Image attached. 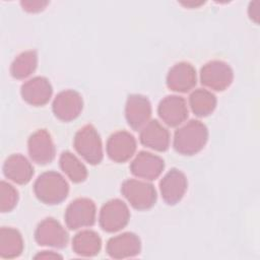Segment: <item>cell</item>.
<instances>
[{
	"label": "cell",
	"instance_id": "obj_1",
	"mask_svg": "<svg viewBox=\"0 0 260 260\" xmlns=\"http://www.w3.org/2000/svg\"><path fill=\"white\" fill-rule=\"evenodd\" d=\"M207 139L206 126L198 120H191L175 132L174 147L181 154L193 155L204 147Z\"/></svg>",
	"mask_w": 260,
	"mask_h": 260
},
{
	"label": "cell",
	"instance_id": "obj_2",
	"mask_svg": "<svg viewBox=\"0 0 260 260\" xmlns=\"http://www.w3.org/2000/svg\"><path fill=\"white\" fill-rule=\"evenodd\" d=\"M38 199L46 204H58L68 195L69 186L62 175L57 172H45L38 177L34 185Z\"/></svg>",
	"mask_w": 260,
	"mask_h": 260
},
{
	"label": "cell",
	"instance_id": "obj_3",
	"mask_svg": "<svg viewBox=\"0 0 260 260\" xmlns=\"http://www.w3.org/2000/svg\"><path fill=\"white\" fill-rule=\"evenodd\" d=\"M76 151L90 165H98L103 159V145L96 129L90 125L81 127L74 136Z\"/></svg>",
	"mask_w": 260,
	"mask_h": 260
},
{
	"label": "cell",
	"instance_id": "obj_4",
	"mask_svg": "<svg viewBox=\"0 0 260 260\" xmlns=\"http://www.w3.org/2000/svg\"><path fill=\"white\" fill-rule=\"evenodd\" d=\"M121 192L136 209L144 210L152 207L156 201V191L150 183L129 179L121 187Z\"/></svg>",
	"mask_w": 260,
	"mask_h": 260
},
{
	"label": "cell",
	"instance_id": "obj_5",
	"mask_svg": "<svg viewBox=\"0 0 260 260\" xmlns=\"http://www.w3.org/2000/svg\"><path fill=\"white\" fill-rule=\"evenodd\" d=\"M233 79V70L231 66L223 61H209L200 71L201 83L216 91H222L228 88L232 84Z\"/></svg>",
	"mask_w": 260,
	"mask_h": 260
},
{
	"label": "cell",
	"instance_id": "obj_6",
	"mask_svg": "<svg viewBox=\"0 0 260 260\" xmlns=\"http://www.w3.org/2000/svg\"><path fill=\"white\" fill-rule=\"evenodd\" d=\"M95 204L89 198H77L65 211V222L70 230L90 226L95 221Z\"/></svg>",
	"mask_w": 260,
	"mask_h": 260
},
{
	"label": "cell",
	"instance_id": "obj_7",
	"mask_svg": "<svg viewBox=\"0 0 260 260\" xmlns=\"http://www.w3.org/2000/svg\"><path fill=\"white\" fill-rule=\"evenodd\" d=\"M130 211L124 201L112 199L105 203L100 211V224L108 233L122 230L129 221Z\"/></svg>",
	"mask_w": 260,
	"mask_h": 260
},
{
	"label": "cell",
	"instance_id": "obj_8",
	"mask_svg": "<svg viewBox=\"0 0 260 260\" xmlns=\"http://www.w3.org/2000/svg\"><path fill=\"white\" fill-rule=\"evenodd\" d=\"M35 239L41 246L64 248L68 243L69 237L59 221L48 217L38 224L35 232Z\"/></svg>",
	"mask_w": 260,
	"mask_h": 260
},
{
	"label": "cell",
	"instance_id": "obj_9",
	"mask_svg": "<svg viewBox=\"0 0 260 260\" xmlns=\"http://www.w3.org/2000/svg\"><path fill=\"white\" fill-rule=\"evenodd\" d=\"M83 101L81 95L73 90L67 89L59 92L53 102V112L55 116L64 122L72 121L79 116L82 111Z\"/></svg>",
	"mask_w": 260,
	"mask_h": 260
},
{
	"label": "cell",
	"instance_id": "obj_10",
	"mask_svg": "<svg viewBox=\"0 0 260 260\" xmlns=\"http://www.w3.org/2000/svg\"><path fill=\"white\" fill-rule=\"evenodd\" d=\"M27 149L30 158L39 165H47L55 157L54 142L46 129H39L29 136Z\"/></svg>",
	"mask_w": 260,
	"mask_h": 260
},
{
	"label": "cell",
	"instance_id": "obj_11",
	"mask_svg": "<svg viewBox=\"0 0 260 260\" xmlns=\"http://www.w3.org/2000/svg\"><path fill=\"white\" fill-rule=\"evenodd\" d=\"M125 116L132 129H142L149 122L151 116V105L148 99L141 94L129 95L126 102Z\"/></svg>",
	"mask_w": 260,
	"mask_h": 260
},
{
	"label": "cell",
	"instance_id": "obj_12",
	"mask_svg": "<svg viewBox=\"0 0 260 260\" xmlns=\"http://www.w3.org/2000/svg\"><path fill=\"white\" fill-rule=\"evenodd\" d=\"M136 150V140L127 131H117L110 136L107 142V153L109 157L117 162L130 159Z\"/></svg>",
	"mask_w": 260,
	"mask_h": 260
},
{
	"label": "cell",
	"instance_id": "obj_13",
	"mask_svg": "<svg viewBox=\"0 0 260 260\" xmlns=\"http://www.w3.org/2000/svg\"><path fill=\"white\" fill-rule=\"evenodd\" d=\"M159 188L165 202L174 205L183 198L187 190V178L180 170L172 169L161 179Z\"/></svg>",
	"mask_w": 260,
	"mask_h": 260
},
{
	"label": "cell",
	"instance_id": "obj_14",
	"mask_svg": "<svg viewBox=\"0 0 260 260\" xmlns=\"http://www.w3.org/2000/svg\"><path fill=\"white\" fill-rule=\"evenodd\" d=\"M164 168V159L147 151H140L130 165L131 173L144 180L156 179L162 173Z\"/></svg>",
	"mask_w": 260,
	"mask_h": 260
},
{
	"label": "cell",
	"instance_id": "obj_15",
	"mask_svg": "<svg viewBox=\"0 0 260 260\" xmlns=\"http://www.w3.org/2000/svg\"><path fill=\"white\" fill-rule=\"evenodd\" d=\"M157 113L167 125L176 127L182 124L188 117L186 101L179 95H168L160 101Z\"/></svg>",
	"mask_w": 260,
	"mask_h": 260
},
{
	"label": "cell",
	"instance_id": "obj_16",
	"mask_svg": "<svg viewBox=\"0 0 260 260\" xmlns=\"http://www.w3.org/2000/svg\"><path fill=\"white\" fill-rule=\"evenodd\" d=\"M196 70L187 62L175 64L167 76V85L177 92H187L196 84Z\"/></svg>",
	"mask_w": 260,
	"mask_h": 260
},
{
	"label": "cell",
	"instance_id": "obj_17",
	"mask_svg": "<svg viewBox=\"0 0 260 260\" xmlns=\"http://www.w3.org/2000/svg\"><path fill=\"white\" fill-rule=\"evenodd\" d=\"M141 243L133 233H123L111 238L107 243V253L115 259L134 257L139 254Z\"/></svg>",
	"mask_w": 260,
	"mask_h": 260
},
{
	"label": "cell",
	"instance_id": "obj_18",
	"mask_svg": "<svg viewBox=\"0 0 260 260\" xmlns=\"http://www.w3.org/2000/svg\"><path fill=\"white\" fill-rule=\"evenodd\" d=\"M21 96L29 105L43 106L52 95L53 88L50 81L43 76H36L21 85Z\"/></svg>",
	"mask_w": 260,
	"mask_h": 260
},
{
	"label": "cell",
	"instance_id": "obj_19",
	"mask_svg": "<svg viewBox=\"0 0 260 260\" xmlns=\"http://www.w3.org/2000/svg\"><path fill=\"white\" fill-rule=\"evenodd\" d=\"M141 143L153 150L165 151L170 145V133L158 121L151 120L140 131Z\"/></svg>",
	"mask_w": 260,
	"mask_h": 260
},
{
	"label": "cell",
	"instance_id": "obj_20",
	"mask_svg": "<svg viewBox=\"0 0 260 260\" xmlns=\"http://www.w3.org/2000/svg\"><path fill=\"white\" fill-rule=\"evenodd\" d=\"M3 173L12 182L23 185L30 181L34 175V168L27 158L19 153L11 154L3 165Z\"/></svg>",
	"mask_w": 260,
	"mask_h": 260
},
{
	"label": "cell",
	"instance_id": "obj_21",
	"mask_svg": "<svg viewBox=\"0 0 260 260\" xmlns=\"http://www.w3.org/2000/svg\"><path fill=\"white\" fill-rule=\"evenodd\" d=\"M101 248L102 240L99 234L90 230L79 232L72 240V249L79 256H94L100 252Z\"/></svg>",
	"mask_w": 260,
	"mask_h": 260
},
{
	"label": "cell",
	"instance_id": "obj_22",
	"mask_svg": "<svg viewBox=\"0 0 260 260\" xmlns=\"http://www.w3.org/2000/svg\"><path fill=\"white\" fill-rule=\"evenodd\" d=\"M23 250V240L20 233L13 228L3 226L0 230V256L12 259L18 257Z\"/></svg>",
	"mask_w": 260,
	"mask_h": 260
},
{
	"label": "cell",
	"instance_id": "obj_23",
	"mask_svg": "<svg viewBox=\"0 0 260 260\" xmlns=\"http://www.w3.org/2000/svg\"><path fill=\"white\" fill-rule=\"evenodd\" d=\"M189 105L196 116L206 117L215 109L216 98L211 91L204 88H198L190 94Z\"/></svg>",
	"mask_w": 260,
	"mask_h": 260
},
{
	"label": "cell",
	"instance_id": "obj_24",
	"mask_svg": "<svg viewBox=\"0 0 260 260\" xmlns=\"http://www.w3.org/2000/svg\"><path fill=\"white\" fill-rule=\"evenodd\" d=\"M37 65L38 55L36 51H25L13 60L10 66V73L16 79H23L36 70Z\"/></svg>",
	"mask_w": 260,
	"mask_h": 260
},
{
	"label": "cell",
	"instance_id": "obj_25",
	"mask_svg": "<svg viewBox=\"0 0 260 260\" xmlns=\"http://www.w3.org/2000/svg\"><path fill=\"white\" fill-rule=\"evenodd\" d=\"M59 162L62 171L72 182L80 183L86 179L87 170L85 166L72 152H62Z\"/></svg>",
	"mask_w": 260,
	"mask_h": 260
},
{
	"label": "cell",
	"instance_id": "obj_26",
	"mask_svg": "<svg viewBox=\"0 0 260 260\" xmlns=\"http://www.w3.org/2000/svg\"><path fill=\"white\" fill-rule=\"evenodd\" d=\"M18 192L7 182L2 181L0 184V210L2 212L11 211L17 204Z\"/></svg>",
	"mask_w": 260,
	"mask_h": 260
},
{
	"label": "cell",
	"instance_id": "obj_27",
	"mask_svg": "<svg viewBox=\"0 0 260 260\" xmlns=\"http://www.w3.org/2000/svg\"><path fill=\"white\" fill-rule=\"evenodd\" d=\"M49 4L48 1H41V0H24L20 2V5L25 11L28 12H40L46 8Z\"/></svg>",
	"mask_w": 260,
	"mask_h": 260
},
{
	"label": "cell",
	"instance_id": "obj_28",
	"mask_svg": "<svg viewBox=\"0 0 260 260\" xmlns=\"http://www.w3.org/2000/svg\"><path fill=\"white\" fill-rule=\"evenodd\" d=\"M248 13L250 18L257 23L259 21V16H260V1L251 2L249 5Z\"/></svg>",
	"mask_w": 260,
	"mask_h": 260
},
{
	"label": "cell",
	"instance_id": "obj_29",
	"mask_svg": "<svg viewBox=\"0 0 260 260\" xmlns=\"http://www.w3.org/2000/svg\"><path fill=\"white\" fill-rule=\"evenodd\" d=\"M36 259H61L62 256L53 251H43L35 256Z\"/></svg>",
	"mask_w": 260,
	"mask_h": 260
},
{
	"label": "cell",
	"instance_id": "obj_30",
	"mask_svg": "<svg viewBox=\"0 0 260 260\" xmlns=\"http://www.w3.org/2000/svg\"><path fill=\"white\" fill-rule=\"evenodd\" d=\"M204 2L200 1V2H194V1H190V2H181V4L187 6V7H197V6H200L201 4H203Z\"/></svg>",
	"mask_w": 260,
	"mask_h": 260
}]
</instances>
